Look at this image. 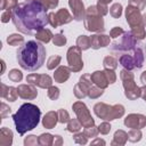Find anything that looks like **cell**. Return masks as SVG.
I'll use <instances>...</instances> for the list:
<instances>
[{
    "label": "cell",
    "instance_id": "6da1fadb",
    "mask_svg": "<svg viewBox=\"0 0 146 146\" xmlns=\"http://www.w3.org/2000/svg\"><path fill=\"white\" fill-rule=\"evenodd\" d=\"M47 10L48 8L42 0H26L11 10V18L19 32L35 35L49 23Z\"/></svg>",
    "mask_w": 146,
    "mask_h": 146
},
{
    "label": "cell",
    "instance_id": "7a4b0ae2",
    "mask_svg": "<svg viewBox=\"0 0 146 146\" xmlns=\"http://www.w3.org/2000/svg\"><path fill=\"white\" fill-rule=\"evenodd\" d=\"M16 58L22 68L30 72L36 71L44 63L46 48L41 42L30 40L18 48Z\"/></svg>",
    "mask_w": 146,
    "mask_h": 146
},
{
    "label": "cell",
    "instance_id": "3957f363",
    "mask_svg": "<svg viewBox=\"0 0 146 146\" xmlns=\"http://www.w3.org/2000/svg\"><path fill=\"white\" fill-rule=\"evenodd\" d=\"M40 108L31 103L23 104L18 111L13 115V120L16 127V130L19 135H24L25 132L34 129L40 120Z\"/></svg>",
    "mask_w": 146,
    "mask_h": 146
},
{
    "label": "cell",
    "instance_id": "277c9868",
    "mask_svg": "<svg viewBox=\"0 0 146 146\" xmlns=\"http://www.w3.org/2000/svg\"><path fill=\"white\" fill-rule=\"evenodd\" d=\"M124 112V108L122 105H115V106H107L105 104L98 103L95 105V113L105 120H114L116 117L122 116Z\"/></svg>",
    "mask_w": 146,
    "mask_h": 146
},
{
    "label": "cell",
    "instance_id": "5b68a950",
    "mask_svg": "<svg viewBox=\"0 0 146 146\" xmlns=\"http://www.w3.org/2000/svg\"><path fill=\"white\" fill-rule=\"evenodd\" d=\"M121 78L123 80V86L125 89V96L129 99H135V98L141 96V89L135 84L133 75L130 72L121 71Z\"/></svg>",
    "mask_w": 146,
    "mask_h": 146
},
{
    "label": "cell",
    "instance_id": "8992f818",
    "mask_svg": "<svg viewBox=\"0 0 146 146\" xmlns=\"http://www.w3.org/2000/svg\"><path fill=\"white\" fill-rule=\"evenodd\" d=\"M136 43H137V39L132 35V33L131 32H124L119 42H113V44L111 46V50L129 51L131 49H135Z\"/></svg>",
    "mask_w": 146,
    "mask_h": 146
},
{
    "label": "cell",
    "instance_id": "52a82bcc",
    "mask_svg": "<svg viewBox=\"0 0 146 146\" xmlns=\"http://www.w3.org/2000/svg\"><path fill=\"white\" fill-rule=\"evenodd\" d=\"M67 62L72 71L79 72L83 67V62L81 59V48L76 46L71 47L67 51Z\"/></svg>",
    "mask_w": 146,
    "mask_h": 146
},
{
    "label": "cell",
    "instance_id": "ba28073f",
    "mask_svg": "<svg viewBox=\"0 0 146 146\" xmlns=\"http://www.w3.org/2000/svg\"><path fill=\"white\" fill-rule=\"evenodd\" d=\"M73 110H74V112L76 113L78 119H79V121L81 122L82 125H84L86 128H88V127H92V125H94L95 122H94L92 117L90 116L87 106H86L83 103H81V102L75 103V104L73 105Z\"/></svg>",
    "mask_w": 146,
    "mask_h": 146
},
{
    "label": "cell",
    "instance_id": "9c48e42d",
    "mask_svg": "<svg viewBox=\"0 0 146 146\" xmlns=\"http://www.w3.org/2000/svg\"><path fill=\"white\" fill-rule=\"evenodd\" d=\"M84 26L88 31L99 32L104 31V22L100 15H87L84 17Z\"/></svg>",
    "mask_w": 146,
    "mask_h": 146
},
{
    "label": "cell",
    "instance_id": "30bf717a",
    "mask_svg": "<svg viewBox=\"0 0 146 146\" xmlns=\"http://www.w3.org/2000/svg\"><path fill=\"white\" fill-rule=\"evenodd\" d=\"M91 83H92V80H91V75L89 74H86L83 75L81 79H80V82L75 86L74 88V94L78 98H83L88 95V90L90 89L91 87Z\"/></svg>",
    "mask_w": 146,
    "mask_h": 146
},
{
    "label": "cell",
    "instance_id": "8fae6325",
    "mask_svg": "<svg viewBox=\"0 0 146 146\" xmlns=\"http://www.w3.org/2000/svg\"><path fill=\"white\" fill-rule=\"evenodd\" d=\"M125 17H127V22L129 23V25L133 29L136 26H139L141 25V15H140V10L133 6H130L127 7V10H125Z\"/></svg>",
    "mask_w": 146,
    "mask_h": 146
},
{
    "label": "cell",
    "instance_id": "7c38bea8",
    "mask_svg": "<svg viewBox=\"0 0 146 146\" xmlns=\"http://www.w3.org/2000/svg\"><path fill=\"white\" fill-rule=\"evenodd\" d=\"M26 81L31 84H36L41 88H48L51 86L52 81H51V78L49 75H46V74H42V75H39V74H30L26 76Z\"/></svg>",
    "mask_w": 146,
    "mask_h": 146
},
{
    "label": "cell",
    "instance_id": "4fadbf2b",
    "mask_svg": "<svg viewBox=\"0 0 146 146\" xmlns=\"http://www.w3.org/2000/svg\"><path fill=\"white\" fill-rule=\"evenodd\" d=\"M124 124L132 129H140L146 124V117L140 114H130L124 120Z\"/></svg>",
    "mask_w": 146,
    "mask_h": 146
},
{
    "label": "cell",
    "instance_id": "5bb4252c",
    "mask_svg": "<svg viewBox=\"0 0 146 146\" xmlns=\"http://www.w3.org/2000/svg\"><path fill=\"white\" fill-rule=\"evenodd\" d=\"M17 92H18V96L24 98V99H33L38 95L36 89L33 86H29V84H21V86H18Z\"/></svg>",
    "mask_w": 146,
    "mask_h": 146
},
{
    "label": "cell",
    "instance_id": "9a60e30c",
    "mask_svg": "<svg viewBox=\"0 0 146 146\" xmlns=\"http://www.w3.org/2000/svg\"><path fill=\"white\" fill-rule=\"evenodd\" d=\"M68 3H70V7L72 8L74 18L76 21L84 19V7H83V3L80 0H70Z\"/></svg>",
    "mask_w": 146,
    "mask_h": 146
},
{
    "label": "cell",
    "instance_id": "2e32d148",
    "mask_svg": "<svg viewBox=\"0 0 146 146\" xmlns=\"http://www.w3.org/2000/svg\"><path fill=\"white\" fill-rule=\"evenodd\" d=\"M110 43V38L104 34H96L90 38V46L94 49H98L99 47H105Z\"/></svg>",
    "mask_w": 146,
    "mask_h": 146
},
{
    "label": "cell",
    "instance_id": "e0dca14e",
    "mask_svg": "<svg viewBox=\"0 0 146 146\" xmlns=\"http://www.w3.org/2000/svg\"><path fill=\"white\" fill-rule=\"evenodd\" d=\"M1 97L6 98L7 100H10V102H15L16 98H17V89H15L14 87H7L6 84L1 83Z\"/></svg>",
    "mask_w": 146,
    "mask_h": 146
},
{
    "label": "cell",
    "instance_id": "ac0fdd59",
    "mask_svg": "<svg viewBox=\"0 0 146 146\" xmlns=\"http://www.w3.org/2000/svg\"><path fill=\"white\" fill-rule=\"evenodd\" d=\"M91 80L92 82H95L98 87H100L102 89L103 88H106L107 84H108V81H107V78L105 75V72H100V71H97L95 73L91 74Z\"/></svg>",
    "mask_w": 146,
    "mask_h": 146
},
{
    "label": "cell",
    "instance_id": "d6986e66",
    "mask_svg": "<svg viewBox=\"0 0 146 146\" xmlns=\"http://www.w3.org/2000/svg\"><path fill=\"white\" fill-rule=\"evenodd\" d=\"M68 76H70V70H68L67 67H65V66L58 67L57 71L55 72V75H54L55 80H56L57 82H59V83L65 82V81L68 79Z\"/></svg>",
    "mask_w": 146,
    "mask_h": 146
},
{
    "label": "cell",
    "instance_id": "ffe728a7",
    "mask_svg": "<svg viewBox=\"0 0 146 146\" xmlns=\"http://www.w3.org/2000/svg\"><path fill=\"white\" fill-rule=\"evenodd\" d=\"M120 64H121L124 68H127V70H129V71H131L132 68L136 67V66H135L133 56H130V55H128V54H124V55H122V56L120 57Z\"/></svg>",
    "mask_w": 146,
    "mask_h": 146
},
{
    "label": "cell",
    "instance_id": "44dd1931",
    "mask_svg": "<svg viewBox=\"0 0 146 146\" xmlns=\"http://www.w3.org/2000/svg\"><path fill=\"white\" fill-rule=\"evenodd\" d=\"M56 122H57V114H56L55 112H49V113H47V114L44 115V117H43V121H42L43 125H44L46 128H48V129L54 128V127L56 125Z\"/></svg>",
    "mask_w": 146,
    "mask_h": 146
},
{
    "label": "cell",
    "instance_id": "7402d4cb",
    "mask_svg": "<svg viewBox=\"0 0 146 146\" xmlns=\"http://www.w3.org/2000/svg\"><path fill=\"white\" fill-rule=\"evenodd\" d=\"M56 18H57V22L58 24H66L68 22H71L73 19V17L68 14V11L66 9H59L57 13H56Z\"/></svg>",
    "mask_w": 146,
    "mask_h": 146
},
{
    "label": "cell",
    "instance_id": "603a6c76",
    "mask_svg": "<svg viewBox=\"0 0 146 146\" xmlns=\"http://www.w3.org/2000/svg\"><path fill=\"white\" fill-rule=\"evenodd\" d=\"M0 144L3 145V146H7V145H10L11 141H13V132L7 129V128H2L1 129V132H0Z\"/></svg>",
    "mask_w": 146,
    "mask_h": 146
},
{
    "label": "cell",
    "instance_id": "cb8c5ba5",
    "mask_svg": "<svg viewBox=\"0 0 146 146\" xmlns=\"http://www.w3.org/2000/svg\"><path fill=\"white\" fill-rule=\"evenodd\" d=\"M52 36H54L52 33H51L49 30H47V29H42L41 31H39V32L35 34L36 40H39V41H41V42H49Z\"/></svg>",
    "mask_w": 146,
    "mask_h": 146
},
{
    "label": "cell",
    "instance_id": "d4e9b609",
    "mask_svg": "<svg viewBox=\"0 0 146 146\" xmlns=\"http://www.w3.org/2000/svg\"><path fill=\"white\" fill-rule=\"evenodd\" d=\"M133 59H135V66L137 68H140L143 66V62H144V56H143V51L139 47L135 48L133 51Z\"/></svg>",
    "mask_w": 146,
    "mask_h": 146
},
{
    "label": "cell",
    "instance_id": "484cf974",
    "mask_svg": "<svg viewBox=\"0 0 146 146\" xmlns=\"http://www.w3.org/2000/svg\"><path fill=\"white\" fill-rule=\"evenodd\" d=\"M76 44L79 48H81L82 50H86L88 49L90 46V38H88L87 35H80L76 40Z\"/></svg>",
    "mask_w": 146,
    "mask_h": 146
},
{
    "label": "cell",
    "instance_id": "4316f807",
    "mask_svg": "<svg viewBox=\"0 0 146 146\" xmlns=\"http://www.w3.org/2000/svg\"><path fill=\"white\" fill-rule=\"evenodd\" d=\"M116 66H117V60L114 57H112V56L105 57V59H104V67L106 70H114Z\"/></svg>",
    "mask_w": 146,
    "mask_h": 146
},
{
    "label": "cell",
    "instance_id": "83f0119b",
    "mask_svg": "<svg viewBox=\"0 0 146 146\" xmlns=\"http://www.w3.org/2000/svg\"><path fill=\"white\" fill-rule=\"evenodd\" d=\"M131 33H132V35H133L137 40H141V39L145 38V29H144L143 25H139V26L133 27L132 31H131Z\"/></svg>",
    "mask_w": 146,
    "mask_h": 146
},
{
    "label": "cell",
    "instance_id": "f1b7e54d",
    "mask_svg": "<svg viewBox=\"0 0 146 146\" xmlns=\"http://www.w3.org/2000/svg\"><path fill=\"white\" fill-rule=\"evenodd\" d=\"M23 41H24V39L19 34H11L7 39V42L9 44H11V46H18L19 43H23Z\"/></svg>",
    "mask_w": 146,
    "mask_h": 146
},
{
    "label": "cell",
    "instance_id": "f546056e",
    "mask_svg": "<svg viewBox=\"0 0 146 146\" xmlns=\"http://www.w3.org/2000/svg\"><path fill=\"white\" fill-rule=\"evenodd\" d=\"M110 13H111V15H112L114 18H119V17L121 16V14H122V6H121L120 3H114V5L111 7Z\"/></svg>",
    "mask_w": 146,
    "mask_h": 146
},
{
    "label": "cell",
    "instance_id": "4dcf8cb0",
    "mask_svg": "<svg viewBox=\"0 0 146 146\" xmlns=\"http://www.w3.org/2000/svg\"><path fill=\"white\" fill-rule=\"evenodd\" d=\"M8 76H9V79H10L11 81H14V82H19V81L22 80V78H23V74H22L21 71L14 68V70H11V71L9 72V75H8Z\"/></svg>",
    "mask_w": 146,
    "mask_h": 146
},
{
    "label": "cell",
    "instance_id": "1f68e13d",
    "mask_svg": "<svg viewBox=\"0 0 146 146\" xmlns=\"http://www.w3.org/2000/svg\"><path fill=\"white\" fill-rule=\"evenodd\" d=\"M81 129V122L78 120H70V123L67 125V130L71 132H75L79 131Z\"/></svg>",
    "mask_w": 146,
    "mask_h": 146
},
{
    "label": "cell",
    "instance_id": "d6a6232c",
    "mask_svg": "<svg viewBox=\"0 0 146 146\" xmlns=\"http://www.w3.org/2000/svg\"><path fill=\"white\" fill-rule=\"evenodd\" d=\"M60 62V57L59 56H51L49 59H48V63H47V67L49 70H52L55 68Z\"/></svg>",
    "mask_w": 146,
    "mask_h": 146
},
{
    "label": "cell",
    "instance_id": "836d02e7",
    "mask_svg": "<svg viewBox=\"0 0 146 146\" xmlns=\"http://www.w3.org/2000/svg\"><path fill=\"white\" fill-rule=\"evenodd\" d=\"M1 9H14L18 3L16 0H1Z\"/></svg>",
    "mask_w": 146,
    "mask_h": 146
},
{
    "label": "cell",
    "instance_id": "e575fe53",
    "mask_svg": "<svg viewBox=\"0 0 146 146\" xmlns=\"http://www.w3.org/2000/svg\"><path fill=\"white\" fill-rule=\"evenodd\" d=\"M100 95H103V90L102 89H98L96 87H90V89L88 90V96L90 98H97Z\"/></svg>",
    "mask_w": 146,
    "mask_h": 146
},
{
    "label": "cell",
    "instance_id": "d590c367",
    "mask_svg": "<svg viewBox=\"0 0 146 146\" xmlns=\"http://www.w3.org/2000/svg\"><path fill=\"white\" fill-rule=\"evenodd\" d=\"M52 42H54V44L60 47V46H64L66 43V38L64 35H62V34H56L54 36V39H52Z\"/></svg>",
    "mask_w": 146,
    "mask_h": 146
},
{
    "label": "cell",
    "instance_id": "8d00e7d4",
    "mask_svg": "<svg viewBox=\"0 0 146 146\" xmlns=\"http://www.w3.org/2000/svg\"><path fill=\"white\" fill-rule=\"evenodd\" d=\"M48 97L52 100H56L58 97H59V89L56 88V87H49V90H48Z\"/></svg>",
    "mask_w": 146,
    "mask_h": 146
},
{
    "label": "cell",
    "instance_id": "74e56055",
    "mask_svg": "<svg viewBox=\"0 0 146 146\" xmlns=\"http://www.w3.org/2000/svg\"><path fill=\"white\" fill-rule=\"evenodd\" d=\"M55 136H51L50 133H43V135H41L40 136V138H39V143L41 144V145H44V144H51V139L54 138Z\"/></svg>",
    "mask_w": 146,
    "mask_h": 146
},
{
    "label": "cell",
    "instance_id": "f35d334b",
    "mask_svg": "<svg viewBox=\"0 0 146 146\" xmlns=\"http://www.w3.org/2000/svg\"><path fill=\"white\" fill-rule=\"evenodd\" d=\"M130 6H133L136 8H138L139 10H143L145 5H146V0H130Z\"/></svg>",
    "mask_w": 146,
    "mask_h": 146
},
{
    "label": "cell",
    "instance_id": "ab89813d",
    "mask_svg": "<svg viewBox=\"0 0 146 146\" xmlns=\"http://www.w3.org/2000/svg\"><path fill=\"white\" fill-rule=\"evenodd\" d=\"M58 114H59V121H60L62 123H65V122L70 121V116H68V113H67L65 110H59Z\"/></svg>",
    "mask_w": 146,
    "mask_h": 146
},
{
    "label": "cell",
    "instance_id": "60d3db41",
    "mask_svg": "<svg viewBox=\"0 0 146 146\" xmlns=\"http://www.w3.org/2000/svg\"><path fill=\"white\" fill-rule=\"evenodd\" d=\"M105 75H106V78H107L108 83H114V82H115L116 76H115V74H114V72H113L112 70H106Z\"/></svg>",
    "mask_w": 146,
    "mask_h": 146
},
{
    "label": "cell",
    "instance_id": "b9f144b4",
    "mask_svg": "<svg viewBox=\"0 0 146 146\" xmlns=\"http://www.w3.org/2000/svg\"><path fill=\"white\" fill-rule=\"evenodd\" d=\"M123 33H124V31H123L121 27H114V29L111 30L110 35H111L112 38H117V36H120V35L123 34Z\"/></svg>",
    "mask_w": 146,
    "mask_h": 146
},
{
    "label": "cell",
    "instance_id": "7bdbcfd3",
    "mask_svg": "<svg viewBox=\"0 0 146 146\" xmlns=\"http://www.w3.org/2000/svg\"><path fill=\"white\" fill-rule=\"evenodd\" d=\"M11 15H13V11H10V9H7L6 11H3L2 13V16H1L2 23H7L9 21V18L11 17Z\"/></svg>",
    "mask_w": 146,
    "mask_h": 146
},
{
    "label": "cell",
    "instance_id": "ee69618b",
    "mask_svg": "<svg viewBox=\"0 0 146 146\" xmlns=\"http://www.w3.org/2000/svg\"><path fill=\"white\" fill-rule=\"evenodd\" d=\"M98 128H99L98 131H100L102 133H107V132H110V130H111V125H110L108 123H106V122L102 123Z\"/></svg>",
    "mask_w": 146,
    "mask_h": 146
},
{
    "label": "cell",
    "instance_id": "f6af8a7d",
    "mask_svg": "<svg viewBox=\"0 0 146 146\" xmlns=\"http://www.w3.org/2000/svg\"><path fill=\"white\" fill-rule=\"evenodd\" d=\"M48 16H49V23H50V25L54 26V27H56L58 25V22H57V18H56V14L55 13H50Z\"/></svg>",
    "mask_w": 146,
    "mask_h": 146
},
{
    "label": "cell",
    "instance_id": "bcb514c9",
    "mask_svg": "<svg viewBox=\"0 0 146 146\" xmlns=\"http://www.w3.org/2000/svg\"><path fill=\"white\" fill-rule=\"evenodd\" d=\"M42 1L47 6V8H50V9L55 8L58 5V0H42Z\"/></svg>",
    "mask_w": 146,
    "mask_h": 146
},
{
    "label": "cell",
    "instance_id": "7dc6e473",
    "mask_svg": "<svg viewBox=\"0 0 146 146\" xmlns=\"http://www.w3.org/2000/svg\"><path fill=\"white\" fill-rule=\"evenodd\" d=\"M84 135L87 136V137H95L96 135H97V130L96 129H94V128H91V127H88L86 130H84Z\"/></svg>",
    "mask_w": 146,
    "mask_h": 146
},
{
    "label": "cell",
    "instance_id": "c3c4849f",
    "mask_svg": "<svg viewBox=\"0 0 146 146\" xmlns=\"http://www.w3.org/2000/svg\"><path fill=\"white\" fill-rule=\"evenodd\" d=\"M97 9H98V14H99L100 16H103V15H105V14L107 13V7H106V5H103V3H99V2H98Z\"/></svg>",
    "mask_w": 146,
    "mask_h": 146
},
{
    "label": "cell",
    "instance_id": "681fc988",
    "mask_svg": "<svg viewBox=\"0 0 146 146\" xmlns=\"http://www.w3.org/2000/svg\"><path fill=\"white\" fill-rule=\"evenodd\" d=\"M84 135H82V133H78V135H75L74 136V140H75V143H79V144H86L87 143V138L84 137V138H82Z\"/></svg>",
    "mask_w": 146,
    "mask_h": 146
},
{
    "label": "cell",
    "instance_id": "f907efd6",
    "mask_svg": "<svg viewBox=\"0 0 146 146\" xmlns=\"http://www.w3.org/2000/svg\"><path fill=\"white\" fill-rule=\"evenodd\" d=\"M1 108H2V110H1V117H5L7 113H10V108H9L5 103L1 104Z\"/></svg>",
    "mask_w": 146,
    "mask_h": 146
},
{
    "label": "cell",
    "instance_id": "816d5d0a",
    "mask_svg": "<svg viewBox=\"0 0 146 146\" xmlns=\"http://www.w3.org/2000/svg\"><path fill=\"white\" fill-rule=\"evenodd\" d=\"M36 143H38V140H36V137H35V136H29V138H26V139H25V141H24V144H25V145L36 144Z\"/></svg>",
    "mask_w": 146,
    "mask_h": 146
},
{
    "label": "cell",
    "instance_id": "f5cc1de1",
    "mask_svg": "<svg viewBox=\"0 0 146 146\" xmlns=\"http://www.w3.org/2000/svg\"><path fill=\"white\" fill-rule=\"evenodd\" d=\"M140 80H141V82L144 83V84H146V71L141 74V76H140Z\"/></svg>",
    "mask_w": 146,
    "mask_h": 146
},
{
    "label": "cell",
    "instance_id": "db71d44e",
    "mask_svg": "<svg viewBox=\"0 0 146 146\" xmlns=\"http://www.w3.org/2000/svg\"><path fill=\"white\" fill-rule=\"evenodd\" d=\"M141 92H143V94H141V96H143V98H144V99L146 100V87H144V88L141 89Z\"/></svg>",
    "mask_w": 146,
    "mask_h": 146
},
{
    "label": "cell",
    "instance_id": "11a10c76",
    "mask_svg": "<svg viewBox=\"0 0 146 146\" xmlns=\"http://www.w3.org/2000/svg\"><path fill=\"white\" fill-rule=\"evenodd\" d=\"M112 0H98V2L99 3H103V5H107V3H110Z\"/></svg>",
    "mask_w": 146,
    "mask_h": 146
},
{
    "label": "cell",
    "instance_id": "9f6ffc18",
    "mask_svg": "<svg viewBox=\"0 0 146 146\" xmlns=\"http://www.w3.org/2000/svg\"><path fill=\"white\" fill-rule=\"evenodd\" d=\"M92 144H103V145H104V144H105V141H104V140H100V139H97V140H96V141H94Z\"/></svg>",
    "mask_w": 146,
    "mask_h": 146
},
{
    "label": "cell",
    "instance_id": "6f0895ef",
    "mask_svg": "<svg viewBox=\"0 0 146 146\" xmlns=\"http://www.w3.org/2000/svg\"><path fill=\"white\" fill-rule=\"evenodd\" d=\"M1 64H2V73H3V71H5V62L1 60ZM2 73H1V74H2Z\"/></svg>",
    "mask_w": 146,
    "mask_h": 146
},
{
    "label": "cell",
    "instance_id": "680465c9",
    "mask_svg": "<svg viewBox=\"0 0 146 146\" xmlns=\"http://www.w3.org/2000/svg\"><path fill=\"white\" fill-rule=\"evenodd\" d=\"M145 50H146V44H145Z\"/></svg>",
    "mask_w": 146,
    "mask_h": 146
}]
</instances>
